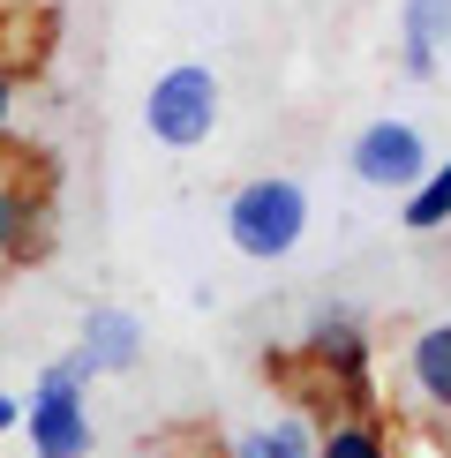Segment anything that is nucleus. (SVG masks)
I'll return each mask as SVG.
<instances>
[{
    "label": "nucleus",
    "mask_w": 451,
    "mask_h": 458,
    "mask_svg": "<svg viewBox=\"0 0 451 458\" xmlns=\"http://www.w3.org/2000/svg\"><path fill=\"white\" fill-rule=\"evenodd\" d=\"M75 353L90 360V376H121V369H136V353H143V316L136 309H90L83 316V338H75Z\"/></svg>",
    "instance_id": "obj_7"
},
{
    "label": "nucleus",
    "mask_w": 451,
    "mask_h": 458,
    "mask_svg": "<svg viewBox=\"0 0 451 458\" xmlns=\"http://www.w3.org/2000/svg\"><path fill=\"white\" fill-rule=\"evenodd\" d=\"M451 46V0H399V68L429 83Z\"/></svg>",
    "instance_id": "obj_8"
},
{
    "label": "nucleus",
    "mask_w": 451,
    "mask_h": 458,
    "mask_svg": "<svg viewBox=\"0 0 451 458\" xmlns=\"http://www.w3.org/2000/svg\"><path fill=\"white\" fill-rule=\"evenodd\" d=\"M316 436H324V421H309L301 406H286V413H263V421L234 428L218 444V458H316Z\"/></svg>",
    "instance_id": "obj_6"
},
{
    "label": "nucleus",
    "mask_w": 451,
    "mask_h": 458,
    "mask_svg": "<svg viewBox=\"0 0 451 458\" xmlns=\"http://www.w3.org/2000/svg\"><path fill=\"white\" fill-rule=\"evenodd\" d=\"M15 428H23V398L0 391V436H15Z\"/></svg>",
    "instance_id": "obj_14"
},
{
    "label": "nucleus",
    "mask_w": 451,
    "mask_h": 458,
    "mask_svg": "<svg viewBox=\"0 0 451 458\" xmlns=\"http://www.w3.org/2000/svg\"><path fill=\"white\" fill-rule=\"evenodd\" d=\"M23 428L30 458H90V360L61 353L38 369V384L23 398Z\"/></svg>",
    "instance_id": "obj_2"
},
{
    "label": "nucleus",
    "mask_w": 451,
    "mask_h": 458,
    "mask_svg": "<svg viewBox=\"0 0 451 458\" xmlns=\"http://www.w3.org/2000/svg\"><path fill=\"white\" fill-rule=\"evenodd\" d=\"M399 218H406V233H444V225H451V158L429 165V174L406 188Z\"/></svg>",
    "instance_id": "obj_12"
},
{
    "label": "nucleus",
    "mask_w": 451,
    "mask_h": 458,
    "mask_svg": "<svg viewBox=\"0 0 451 458\" xmlns=\"http://www.w3.org/2000/svg\"><path fill=\"white\" fill-rule=\"evenodd\" d=\"M301 353H309L316 376H331V398L369 384V338H362V323H353L346 309H324V316H316L309 338H301Z\"/></svg>",
    "instance_id": "obj_5"
},
{
    "label": "nucleus",
    "mask_w": 451,
    "mask_h": 458,
    "mask_svg": "<svg viewBox=\"0 0 451 458\" xmlns=\"http://www.w3.org/2000/svg\"><path fill=\"white\" fill-rule=\"evenodd\" d=\"M218 113H226V83H218L203 61L166 68L158 83L143 90V128H150V143H166V150L211 143V136H218Z\"/></svg>",
    "instance_id": "obj_3"
},
{
    "label": "nucleus",
    "mask_w": 451,
    "mask_h": 458,
    "mask_svg": "<svg viewBox=\"0 0 451 458\" xmlns=\"http://www.w3.org/2000/svg\"><path fill=\"white\" fill-rule=\"evenodd\" d=\"M8 136H15V75L0 68V143H8Z\"/></svg>",
    "instance_id": "obj_13"
},
{
    "label": "nucleus",
    "mask_w": 451,
    "mask_h": 458,
    "mask_svg": "<svg viewBox=\"0 0 451 458\" xmlns=\"http://www.w3.org/2000/svg\"><path fill=\"white\" fill-rule=\"evenodd\" d=\"M429 165H437V158H429L421 128L399 121V113H376L362 136H353V150H346V174L362 181V188H384V196H406Z\"/></svg>",
    "instance_id": "obj_4"
},
{
    "label": "nucleus",
    "mask_w": 451,
    "mask_h": 458,
    "mask_svg": "<svg viewBox=\"0 0 451 458\" xmlns=\"http://www.w3.org/2000/svg\"><path fill=\"white\" fill-rule=\"evenodd\" d=\"M150 458H188V451H150Z\"/></svg>",
    "instance_id": "obj_15"
},
{
    "label": "nucleus",
    "mask_w": 451,
    "mask_h": 458,
    "mask_svg": "<svg viewBox=\"0 0 451 458\" xmlns=\"http://www.w3.org/2000/svg\"><path fill=\"white\" fill-rule=\"evenodd\" d=\"M46 248V211H38L23 174H0V263H30Z\"/></svg>",
    "instance_id": "obj_10"
},
{
    "label": "nucleus",
    "mask_w": 451,
    "mask_h": 458,
    "mask_svg": "<svg viewBox=\"0 0 451 458\" xmlns=\"http://www.w3.org/2000/svg\"><path fill=\"white\" fill-rule=\"evenodd\" d=\"M309 233V188L294 174H256L226 196V241L249 263H286Z\"/></svg>",
    "instance_id": "obj_1"
},
{
    "label": "nucleus",
    "mask_w": 451,
    "mask_h": 458,
    "mask_svg": "<svg viewBox=\"0 0 451 458\" xmlns=\"http://www.w3.org/2000/svg\"><path fill=\"white\" fill-rule=\"evenodd\" d=\"M406 391L421 398L429 413L451 421V316L444 323H421V331L406 338Z\"/></svg>",
    "instance_id": "obj_9"
},
{
    "label": "nucleus",
    "mask_w": 451,
    "mask_h": 458,
    "mask_svg": "<svg viewBox=\"0 0 451 458\" xmlns=\"http://www.w3.org/2000/svg\"><path fill=\"white\" fill-rule=\"evenodd\" d=\"M316 458H399V451H391L384 421H369V413H331L324 436H316Z\"/></svg>",
    "instance_id": "obj_11"
}]
</instances>
